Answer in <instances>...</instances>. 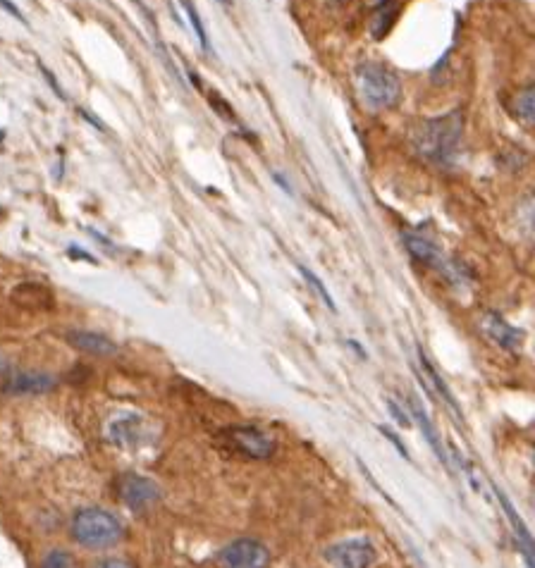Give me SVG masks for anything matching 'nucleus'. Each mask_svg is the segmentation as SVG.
I'll return each instance as SVG.
<instances>
[{
    "instance_id": "nucleus-1",
    "label": "nucleus",
    "mask_w": 535,
    "mask_h": 568,
    "mask_svg": "<svg viewBox=\"0 0 535 568\" xmlns=\"http://www.w3.org/2000/svg\"><path fill=\"white\" fill-rule=\"evenodd\" d=\"M461 137H464V113L452 110L445 117L423 120L416 127L411 141H414L418 156L435 165H442V168H452L459 156Z\"/></svg>"
},
{
    "instance_id": "nucleus-2",
    "label": "nucleus",
    "mask_w": 535,
    "mask_h": 568,
    "mask_svg": "<svg viewBox=\"0 0 535 568\" xmlns=\"http://www.w3.org/2000/svg\"><path fill=\"white\" fill-rule=\"evenodd\" d=\"M354 82L361 101L371 110H390L402 98L399 77L380 63H361L354 70Z\"/></svg>"
},
{
    "instance_id": "nucleus-3",
    "label": "nucleus",
    "mask_w": 535,
    "mask_h": 568,
    "mask_svg": "<svg viewBox=\"0 0 535 568\" xmlns=\"http://www.w3.org/2000/svg\"><path fill=\"white\" fill-rule=\"evenodd\" d=\"M404 244H407V249L411 256L416 258L418 263L428 265V268L438 270V273L445 277L447 282L452 284V287L457 289H466L473 284V275L471 270L466 268L464 263L457 261V258L447 256L445 251L440 249V246H435L430 239L421 237V234H411L407 232L404 234Z\"/></svg>"
},
{
    "instance_id": "nucleus-4",
    "label": "nucleus",
    "mask_w": 535,
    "mask_h": 568,
    "mask_svg": "<svg viewBox=\"0 0 535 568\" xmlns=\"http://www.w3.org/2000/svg\"><path fill=\"white\" fill-rule=\"evenodd\" d=\"M72 537L82 547L106 549L122 540V523L103 509H82L72 518Z\"/></svg>"
},
{
    "instance_id": "nucleus-5",
    "label": "nucleus",
    "mask_w": 535,
    "mask_h": 568,
    "mask_svg": "<svg viewBox=\"0 0 535 568\" xmlns=\"http://www.w3.org/2000/svg\"><path fill=\"white\" fill-rule=\"evenodd\" d=\"M323 557L332 568H373L378 561V549L366 537H349L330 545Z\"/></svg>"
},
{
    "instance_id": "nucleus-6",
    "label": "nucleus",
    "mask_w": 535,
    "mask_h": 568,
    "mask_svg": "<svg viewBox=\"0 0 535 568\" xmlns=\"http://www.w3.org/2000/svg\"><path fill=\"white\" fill-rule=\"evenodd\" d=\"M220 568H268L270 552L263 542L242 537L218 554Z\"/></svg>"
},
{
    "instance_id": "nucleus-7",
    "label": "nucleus",
    "mask_w": 535,
    "mask_h": 568,
    "mask_svg": "<svg viewBox=\"0 0 535 568\" xmlns=\"http://www.w3.org/2000/svg\"><path fill=\"white\" fill-rule=\"evenodd\" d=\"M118 490H120L122 502L134 511H146L149 506H153L158 499H161V490H158V485L153 483V480L144 478V475H134V473L122 475Z\"/></svg>"
},
{
    "instance_id": "nucleus-8",
    "label": "nucleus",
    "mask_w": 535,
    "mask_h": 568,
    "mask_svg": "<svg viewBox=\"0 0 535 568\" xmlns=\"http://www.w3.org/2000/svg\"><path fill=\"white\" fill-rule=\"evenodd\" d=\"M481 327H483L485 335L493 339L497 347L509 349V351H516V349L521 347V339H524V332L516 330V327L509 325L507 320L500 316V313H495V311L485 313V316L481 318Z\"/></svg>"
},
{
    "instance_id": "nucleus-9",
    "label": "nucleus",
    "mask_w": 535,
    "mask_h": 568,
    "mask_svg": "<svg viewBox=\"0 0 535 568\" xmlns=\"http://www.w3.org/2000/svg\"><path fill=\"white\" fill-rule=\"evenodd\" d=\"M230 440L237 444L239 452L251 456V459H266L275 449V442L256 428H232Z\"/></svg>"
},
{
    "instance_id": "nucleus-10",
    "label": "nucleus",
    "mask_w": 535,
    "mask_h": 568,
    "mask_svg": "<svg viewBox=\"0 0 535 568\" xmlns=\"http://www.w3.org/2000/svg\"><path fill=\"white\" fill-rule=\"evenodd\" d=\"M67 339H70L72 347L82 349L86 351V354H94V356H113L115 351H118V347H115L108 337L96 335V332H70Z\"/></svg>"
},
{
    "instance_id": "nucleus-11",
    "label": "nucleus",
    "mask_w": 535,
    "mask_h": 568,
    "mask_svg": "<svg viewBox=\"0 0 535 568\" xmlns=\"http://www.w3.org/2000/svg\"><path fill=\"white\" fill-rule=\"evenodd\" d=\"M397 15H399L397 0H383V3H380L373 12V20H371L373 39H378V41L385 39V36L390 34L392 24L397 22Z\"/></svg>"
},
{
    "instance_id": "nucleus-12",
    "label": "nucleus",
    "mask_w": 535,
    "mask_h": 568,
    "mask_svg": "<svg viewBox=\"0 0 535 568\" xmlns=\"http://www.w3.org/2000/svg\"><path fill=\"white\" fill-rule=\"evenodd\" d=\"M495 492H497V499H500L502 509L507 511V518H509V523H512L516 537H519V540L524 542L526 564H528V568H533V540H531V533H528V528L524 526V521H521L519 514H516V511H514V506H512V502H509V499H507V495H504L502 490H495Z\"/></svg>"
},
{
    "instance_id": "nucleus-13",
    "label": "nucleus",
    "mask_w": 535,
    "mask_h": 568,
    "mask_svg": "<svg viewBox=\"0 0 535 568\" xmlns=\"http://www.w3.org/2000/svg\"><path fill=\"white\" fill-rule=\"evenodd\" d=\"M110 437H113V442L122 444V447L134 444L141 437V418L129 416V418H120V421H115L113 425H110Z\"/></svg>"
},
{
    "instance_id": "nucleus-14",
    "label": "nucleus",
    "mask_w": 535,
    "mask_h": 568,
    "mask_svg": "<svg viewBox=\"0 0 535 568\" xmlns=\"http://www.w3.org/2000/svg\"><path fill=\"white\" fill-rule=\"evenodd\" d=\"M409 406H411V413H414V418H416V423H418V428L423 430V435H426V440L430 442V447L435 449V454H438V459L440 461H447V456H445V449H442V444L438 440V432H435L433 428V423H430V418H428V413L423 411V406L418 404L416 399H409Z\"/></svg>"
},
{
    "instance_id": "nucleus-15",
    "label": "nucleus",
    "mask_w": 535,
    "mask_h": 568,
    "mask_svg": "<svg viewBox=\"0 0 535 568\" xmlns=\"http://www.w3.org/2000/svg\"><path fill=\"white\" fill-rule=\"evenodd\" d=\"M53 387V378L48 375H20L10 382L8 392L15 394H29V392H46Z\"/></svg>"
},
{
    "instance_id": "nucleus-16",
    "label": "nucleus",
    "mask_w": 535,
    "mask_h": 568,
    "mask_svg": "<svg viewBox=\"0 0 535 568\" xmlns=\"http://www.w3.org/2000/svg\"><path fill=\"white\" fill-rule=\"evenodd\" d=\"M418 361H421V368H423V378H428L430 382V387H433V392H438L442 394V399L447 401V404L452 406V409H457V404H454V397H452V392L447 390V385L442 382V378L438 375V370H435L433 366H430V361H428V356L423 354V349H418Z\"/></svg>"
},
{
    "instance_id": "nucleus-17",
    "label": "nucleus",
    "mask_w": 535,
    "mask_h": 568,
    "mask_svg": "<svg viewBox=\"0 0 535 568\" xmlns=\"http://www.w3.org/2000/svg\"><path fill=\"white\" fill-rule=\"evenodd\" d=\"M514 113L521 122L528 127H533L535 122V91L533 86H526L524 91H519L514 98Z\"/></svg>"
},
{
    "instance_id": "nucleus-18",
    "label": "nucleus",
    "mask_w": 535,
    "mask_h": 568,
    "mask_svg": "<svg viewBox=\"0 0 535 568\" xmlns=\"http://www.w3.org/2000/svg\"><path fill=\"white\" fill-rule=\"evenodd\" d=\"M184 10H187V17H189V24H192V29L196 32V39H199L201 48L204 51H211V43H208V34H206V27H204V20H201L199 10H196V5L192 0H182Z\"/></svg>"
},
{
    "instance_id": "nucleus-19",
    "label": "nucleus",
    "mask_w": 535,
    "mask_h": 568,
    "mask_svg": "<svg viewBox=\"0 0 535 568\" xmlns=\"http://www.w3.org/2000/svg\"><path fill=\"white\" fill-rule=\"evenodd\" d=\"M299 273H301V275H304V280L311 284V289H313V292H316L318 296H321V299H323V304H325V306H328V308H330V311H335V301H332V296H330L328 289H325V287H323V282H321V280H318V277H316V275H313V273H311V270H306V268H304V265H299Z\"/></svg>"
},
{
    "instance_id": "nucleus-20",
    "label": "nucleus",
    "mask_w": 535,
    "mask_h": 568,
    "mask_svg": "<svg viewBox=\"0 0 535 568\" xmlns=\"http://www.w3.org/2000/svg\"><path fill=\"white\" fill-rule=\"evenodd\" d=\"M41 568H75V561H72V557L67 552L55 549V552H51L46 559H43Z\"/></svg>"
},
{
    "instance_id": "nucleus-21",
    "label": "nucleus",
    "mask_w": 535,
    "mask_h": 568,
    "mask_svg": "<svg viewBox=\"0 0 535 568\" xmlns=\"http://www.w3.org/2000/svg\"><path fill=\"white\" fill-rule=\"evenodd\" d=\"M387 406H390V411H392V416H397V423L399 425H409V418H407V413L404 411H399V406L395 404V401H387Z\"/></svg>"
},
{
    "instance_id": "nucleus-22",
    "label": "nucleus",
    "mask_w": 535,
    "mask_h": 568,
    "mask_svg": "<svg viewBox=\"0 0 535 568\" xmlns=\"http://www.w3.org/2000/svg\"><path fill=\"white\" fill-rule=\"evenodd\" d=\"M273 179H275V182L280 184V187H282V191H285V194H292V184H289L285 177H282V175H278V172H275Z\"/></svg>"
},
{
    "instance_id": "nucleus-23",
    "label": "nucleus",
    "mask_w": 535,
    "mask_h": 568,
    "mask_svg": "<svg viewBox=\"0 0 535 568\" xmlns=\"http://www.w3.org/2000/svg\"><path fill=\"white\" fill-rule=\"evenodd\" d=\"M98 568H129L125 561H120V559H108V561H103L101 566Z\"/></svg>"
},
{
    "instance_id": "nucleus-24",
    "label": "nucleus",
    "mask_w": 535,
    "mask_h": 568,
    "mask_svg": "<svg viewBox=\"0 0 535 568\" xmlns=\"http://www.w3.org/2000/svg\"><path fill=\"white\" fill-rule=\"evenodd\" d=\"M0 5H3V8H5V10H10V12H12V15H15V17H17V20H22L20 10H17V8H15V5H10V3H8V0H0Z\"/></svg>"
},
{
    "instance_id": "nucleus-25",
    "label": "nucleus",
    "mask_w": 535,
    "mask_h": 568,
    "mask_svg": "<svg viewBox=\"0 0 535 568\" xmlns=\"http://www.w3.org/2000/svg\"><path fill=\"white\" fill-rule=\"evenodd\" d=\"M223 3H225V5H230V3H232V0H223Z\"/></svg>"
},
{
    "instance_id": "nucleus-26",
    "label": "nucleus",
    "mask_w": 535,
    "mask_h": 568,
    "mask_svg": "<svg viewBox=\"0 0 535 568\" xmlns=\"http://www.w3.org/2000/svg\"><path fill=\"white\" fill-rule=\"evenodd\" d=\"M3 137H5V134H3V129H0V139H3Z\"/></svg>"
}]
</instances>
